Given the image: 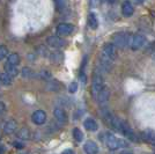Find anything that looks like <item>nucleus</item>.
Here are the masks:
<instances>
[{
	"label": "nucleus",
	"instance_id": "obj_1",
	"mask_svg": "<svg viewBox=\"0 0 155 154\" xmlns=\"http://www.w3.org/2000/svg\"><path fill=\"white\" fill-rule=\"evenodd\" d=\"M131 37L132 35L127 32H119L115 34L111 38V43L115 45L116 48H119V49H124L126 48L127 45H130V41H131Z\"/></svg>",
	"mask_w": 155,
	"mask_h": 154
},
{
	"label": "nucleus",
	"instance_id": "obj_2",
	"mask_svg": "<svg viewBox=\"0 0 155 154\" xmlns=\"http://www.w3.org/2000/svg\"><path fill=\"white\" fill-rule=\"evenodd\" d=\"M104 88V81H103V75L102 72L97 70L94 74L93 78V84H91V95L97 99L98 94L101 93V90Z\"/></svg>",
	"mask_w": 155,
	"mask_h": 154
},
{
	"label": "nucleus",
	"instance_id": "obj_3",
	"mask_svg": "<svg viewBox=\"0 0 155 154\" xmlns=\"http://www.w3.org/2000/svg\"><path fill=\"white\" fill-rule=\"evenodd\" d=\"M105 145L107 147L111 149V151H115L118 149L119 147H126L127 146V142L123 139H119L115 136L112 135H107L105 136Z\"/></svg>",
	"mask_w": 155,
	"mask_h": 154
},
{
	"label": "nucleus",
	"instance_id": "obj_4",
	"mask_svg": "<svg viewBox=\"0 0 155 154\" xmlns=\"http://www.w3.org/2000/svg\"><path fill=\"white\" fill-rule=\"evenodd\" d=\"M145 43H146V37H145L142 34H134V35H132V37H131L129 46L131 48V50L137 51V50L141 49L142 46L145 45Z\"/></svg>",
	"mask_w": 155,
	"mask_h": 154
},
{
	"label": "nucleus",
	"instance_id": "obj_5",
	"mask_svg": "<svg viewBox=\"0 0 155 154\" xmlns=\"http://www.w3.org/2000/svg\"><path fill=\"white\" fill-rule=\"evenodd\" d=\"M117 131L120 132L123 136H125L126 138H129L130 140H132V141L138 140V138H137L136 133L133 132V130L130 128L129 124L126 122H124V121H120V124H119V126L117 129Z\"/></svg>",
	"mask_w": 155,
	"mask_h": 154
},
{
	"label": "nucleus",
	"instance_id": "obj_6",
	"mask_svg": "<svg viewBox=\"0 0 155 154\" xmlns=\"http://www.w3.org/2000/svg\"><path fill=\"white\" fill-rule=\"evenodd\" d=\"M102 52H103L107 57L109 58L111 62H115L117 59V49H116V46L112 44L111 42L104 44L103 49H102Z\"/></svg>",
	"mask_w": 155,
	"mask_h": 154
},
{
	"label": "nucleus",
	"instance_id": "obj_7",
	"mask_svg": "<svg viewBox=\"0 0 155 154\" xmlns=\"http://www.w3.org/2000/svg\"><path fill=\"white\" fill-rule=\"evenodd\" d=\"M109 99H110V90L108 87H104L103 89L101 90V93L98 94V96H97V102L100 104V107L101 108H104V107H107V104L109 102Z\"/></svg>",
	"mask_w": 155,
	"mask_h": 154
},
{
	"label": "nucleus",
	"instance_id": "obj_8",
	"mask_svg": "<svg viewBox=\"0 0 155 154\" xmlns=\"http://www.w3.org/2000/svg\"><path fill=\"white\" fill-rule=\"evenodd\" d=\"M31 121L36 125H43L46 121V114L43 110H36L31 115Z\"/></svg>",
	"mask_w": 155,
	"mask_h": 154
},
{
	"label": "nucleus",
	"instance_id": "obj_9",
	"mask_svg": "<svg viewBox=\"0 0 155 154\" xmlns=\"http://www.w3.org/2000/svg\"><path fill=\"white\" fill-rule=\"evenodd\" d=\"M53 117L59 124H66L67 123V114H66V111L64 109H61V108H59V107L53 109Z\"/></svg>",
	"mask_w": 155,
	"mask_h": 154
},
{
	"label": "nucleus",
	"instance_id": "obj_10",
	"mask_svg": "<svg viewBox=\"0 0 155 154\" xmlns=\"http://www.w3.org/2000/svg\"><path fill=\"white\" fill-rule=\"evenodd\" d=\"M74 32V27L70 23H60L57 27V32L60 36H68Z\"/></svg>",
	"mask_w": 155,
	"mask_h": 154
},
{
	"label": "nucleus",
	"instance_id": "obj_11",
	"mask_svg": "<svg viewBox=\"0 0 155 154\" xmlns=\"http://www.w3.org/2000/svg\"><path fill=\"white\" fill-rule=\"evenodd\" d=\"M46 43L51 48L59 49V48H63L65 45V41L61 37H59V36H50L49 38L46 39Z\"/></svg>",
	"mask_w": 155,
	"mask_h": 154
},
{
	"label": "nucleus",
	"instance_id": "obj_12",
	"mask_svg": "<svg viewBox=\"0 0 155 154\" xmlns=\"http://www.w3.org/2000/svg\"><path fill=\"white\" fill-rule=\"evenodd\" d=\"M122 13H123V15L125 18H130V16L133 15V13H134V7L131 4L130 0H125L123 2V5H122Z\"/></svg>",
	"mask_w": 155,
	"mask_h": 154
},
{
	"label": "nucleus",
	"instance_id": "obj_13",
	"mask_svg": "<svg viewBox=\"0 0 155 154\" xmlns=\"http://www.w3.org/2000/svg\"><path fill=\"white\" fill-rule=\"evenodd\" d=\"M18 129V122L15 119H8L5 124H4V132L6 135H12Z\"/></svg>",
	"mask_w": 155,
	"mask_h": 154
},
{
	"label": "nucleus",
	"instance_id": "obj_14",
	"mask_svg": "<svg viewBox=\"0 0 155 154\" xmlns=\"http://www.w3.org/2000/svg\"><path fill=\"white\" fill-rule=\"evenodd\" d=\"M84 152L87 154H97L98 153V146L95 141L88 140L84 144Z\"/></svg>",
	"mask_w": 155,
	"mask_h": 154
},
{
	"label": "nucleus",
	"instance_id": "obj_15",
	"mask_svg": "<svg viewBox=\"0 0 155 154\" xmlns=\"http://www.w3.org/2000/svg\"><path fill=\"white\" fill-rule=\"evenodd\" d=\"M84 126L86 130L91 131V132H95V131H97V129H98V124L96 123L95 119H93V118H87V119H84Z\"/></svg>",
	"mask_w": 155,
	"mask_h": 154
},
{
	"label": "nucleus",
	"instance_id": "obj_16",
	"mask_svg": "<svg viewBox=\"0 0 155 154\" xmlns=\"http://www.w3.org/2000/svg\"><path fill=\"white\" fill-rule=\"evenodd\" d=\"M45 89L49 90V92H58V90L61 89V84L57 80H49L46 82Z\"/></svg>",
	"mask_w": 155,
	"mask_h": 154
},
{
	"label": "nucleus",
	"instance_id": "obj_17",
	"mask_svg": "<svg viewBox=\"0 0 155 154\" xmlns=\"http://www.w3.org/2000/svg\"><path fill=\"white\" fill-rule=\"evenodd\" d=\"M50 59H51V62L53 64H60L64 60V55L60 51H58V50H56V51H53L50 55Z\"/></svg>",
	"mask_w": 155,
	"mask_h": 154
},
{
	"label": "nucleus",
	"instance_id": "obj_18",
	"mask_svg": "<svg viewBox=\"0 0 155 154\" xmlns=\"http://www.w3.org/2000/svg\"><path fill=\"white\" fill-rule=\"evenodd\" d=\"M4 69H5V72L7 74H9L11 77H16L19 74V70H18V66H14V65H11L8 63H5L4 65Z\"/></svg>",
	"mask_w": 155,
	"mask_h": 154
},
{
	"label": "nucleus",
	"instance_id": "obj_19",
	"mask_svg": "<svg viewBox=\"0 0 155 154\" xmlns=\"http://www.w3.org/2000/svg\"><path fill=\"white\" fill-rule=\"evenodd\" d=\"M13 82V77H11L9 74H7L6 72L0 74V84L4 86H9Z\"/></svg>",
	"mask_w": 155,
	"mask_h": 154
},
{
	"label": "nucleus",
	"instance_id": "obj_20",
	"mask_svg": "<svg viewBox=\"0 0 155 154\" xmlns=\"http://www.w3.org/2000/svg\"><path fill=\"white\" fill-rule=\"evenodd\" d=\"M20 62H21V59H20V56L18 53H11V55H8L7 56V62L8 64L11 65H14V66H18L20 64Z\"/></svg>",
	"mask_w": 155,
	"mask_h": 154
},
{
	"label": "nucleus",
	"instance_id": "obj_21",
	"mask_svg": "<svg viewBox=\"0 0 155 154\" xmlns=\"http://www.w3.org/2000/svg\"><path fill=\"white\" fill-rule=\"evenodd\" d=\"M88 25H89L91 29H97L98 28V20H97L95 13H89V15H88Z\"/></svg>",
	"mask_w": 155,
	"mask_h": 154
},
{
	"label": "nucleus",
	"instance_id": "obj_22",
	"mask_svg": "<svg viewBox=\"0 0 155 154\" xmlns=\"http://www.w3.org/2000/svg\"><path fill=\"white\" fill-rule=\"evenodd\" d=\"M16 136H18V138L21 139V140H28L30 138V131L27 128H22L19 130V132H18Z\"/></svg>",
	"mask_w": 155,
	"mask_h": 154
},
{
	"label": "nucleus",
	"instance_id": "obj_23",
	"mask_svg": "<svg viewBox=\"0 0 155 154\" xmlns=\"http://www.w3.org/2000/svg\"><path fill=\"white\" fill-rule=\"evenodd\" d=\"M73 138H74V140L78 141V142H81L82 139H84V135H82V132H81V130L80 129H73Z\"/></svg>",
	"mask_w": 155,
	"mask_h": 154
},
{
	"label": "nucleus",
	"instance_id": "obj_24",
	"mask_svg": "<svg viewBox=\"0 0 155 154\" xmlns=\"http://www.w3.org/2000/svg\"><path fill=\"white\" fill-rule=\"evenodd\" d=\"M39 77V79H43V80H51V78H52V75H51V73L49 72V71H46V70H42L41 72H39L38 74H37Z\"/></svg>",
	"mask_w": 155,
	"mask_h": 154
},
{
	"label": "nucleus",
	"instance_id": "obj_25",
	"mask_svg": "<svg viewBox=\"0 0 155 154\" xmlns=\"http://www.w3.org/2000/svg\"><path fill=\"white\" fill-rule=\"evenodd\" d=\"M35 75V73L32 72L31 69H29V67H23L22 69V77L28 79V78H32Z\"/></svg>",
	"mask_w": 155,
	"mask_h": 154
},
{
	"label": "nucleus",
	"instance_id": "obj_26",
	"mask_svg": "<svg viewBox=\"0 0 155 154\" xmlns=\"http://www.w3.org/2000/svg\"><path fill=\"white\" fill-rule=\"evenodd\" d=\"M7 56H8V49H7V46L0 45V60H2Z\"/></svg>",
	"mask_w": 155,
	"mask_h": 154
},
{
	"label": "nucleus",
	"instance_id": "obj_27",
	"mask_svg": "<svg viewBox=\"0 0 155 154\" xmlns=\"http://www.w3.org/2000/svg\"><path fill=\"white\" fill-rule=\"evenodd\" d=\"M54 2H56V6L58 7V9H60V11L65 9V7L67 6L66 0H54Z\"/></svg>",
	"mask_w": 155,
	"mask_h": 154
},
{
	"label": "nucleus",
	"instance_id": "obj_28",
	"mask_svg": "<svg viewBox=\"0 0 155 154\" xmlns=\"http://www.w3.org/2000/svg\"><path fill=\"white\" fill-rule=\"evenodd\" d=\"M59 103H60V105H63V107H71V104H72L68 97H61V99L59 100Z\"/></svg>",
	"mask_w": 155,
	"mask_h": 154
},
{
	"label": "nucleus",
	"instance_id": "obj_29",
	"mask_svg": "<svg viewBox=\"0 0 155 154\" xmlns=\"http://www.w3.org/2000/svg\"><path fill=\"white\" fill-rule=\"evenodd\" d=\"M77 90H78V84L77 82H71L70 86H68V92L71 94H74V93H77Z\"/></svg>",
	"mask_w": 155,
	"mask_h": 154
},
{
	"label": "nucleus",
	"instance_id": "obj_30",
	"mask_svg": "<svg viewBox=\"0 0 155 154\" xmlns=\"http://www.w3.org/2000/svg\"><path fill=\"white\" fill-rule=\"evenodd\" d=\"M5 111H6V104L2 102V101H0V116L4 115Z\"/></svg>",
	"mask_w": 155,
	"mask_h": 154
},
{
	"label": "nucleus",
	"instance_id": "obj_31",
	"mask_svg": "<svg viewBox=\"0 0 155 154\" xmlns=\"http://www.w3.org/2000/svg\"><path fill=\"white\" fill-rule=\"evenodd\" d=\"M13 145H14V147H16V148H23L25 147L23 142H21V141H14Z\"/></svg>",
	"mask_w": 155,
	"mask_h": 154
},
{
	"label": "nucleus",
	"instance_id": "obj_32",
	"mask_svg": "<svg viewBox=\"0 0 155 154\" xmlns=\"http://www.w3.org/2000/svg\"><path fill=\"white\" fill-rule=\"evenodd\" d=\"M101 4V0H91V7H98Z\"/></svg>",
	"mask_w": 155,
	"mask_h": 154
},
{
	"label": "nucleus",
	"instance_id": "obj_33",
	"mask_svg": "<svg viewBox=\"0 0 155 154\" xmlns=\"http://www.w3.org/2000/svg\"><path fill=\"white\" fill-rule=\"evenodd\" d=\"M63 154H75L72 149H66V151H64L63 152Z\"/></svg>",
	"mask_w": 155,
	"mask_h": 154
},
{
	"label": "nucleus",
	"instance_id": "obj_34",
	"mask_svg": "<svg viewBox=\"0 0 155 154\" xmlns=\"http://www.w3.org/2000/svg\"><path fill=\"white\" fill-rule=\"evenodd\" d=\"M5 152V146L2 144H0V154H2Z\"/></svg>",
	"mask_w": 155,
	"mask_h": 154
},
{
	"label": "nucleus",
	"instance_id": "obj_35",
	"mask_svg": "<svg viewBox=\"0 0 155 154\" xmlns=\"http://www.w3.org/2000/svg\"><path fill=\"white\" fill-rule=\"evenodd\" d=\"M105 1H107L108 4H115L117 0H105Z\"/></svg>",
	"mask_w": 155,
	"mask_h": 154
},
{
	"label": "nucleus",
	"instance_id": "obj_36",
	"mask_svg": "<svg viewBox=\"0 0 155 154\" xmlns=\"http://www.w3.org/2000/svg\"><path fill=\"white\" fill-rule=\"evenodd\" d=\"M134 1H136L137 4H139V5H140V4H142V2L145 1V0H134Z\"/></svg>",
	"mask_w": 155,
	"mask_h": 154
},
{
	"label": "nucleus",
	"instance_id": "obj_37",
	"mask_svg": "<svg viewBox=\"0 0 155 154\" xmlns=\"http://www.w3.org/2000/svg\"><path fill=\"white\" fill-rule=\"evenodd\" d=\"M123 154H132V153H127V152H126V153H123Z\"/></svg>",
	"mask_w": 155,
	"mask_h": 154
},
{
	"label": "nucleus",
	"instance_id": "obj_38",
	"mask_svg": "<svg viewBox=\"0 0 155 154\" xmlns=\"http://www.w3.org/2000/svg\"><path fill=\"white\" fill-rule=\"evenodd\" d=\"M0 85H1V84H0Z\"/></svg>",
	"mask_w": 155,
	"mask_h": 154
}]
</instances>
